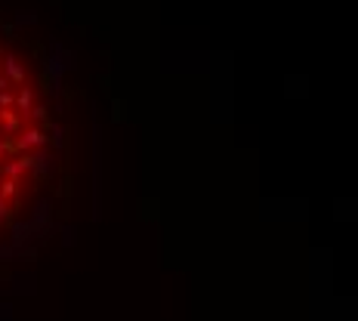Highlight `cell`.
<instances>
[{
    "label": "cell",
    "mask_w": 358,
    "mask_h": 321,
    "mask_svg": "<svg viewBox=\"0 0 358 321\" xmlns=\"http://www.w3.org/2000/svg\"><path fill=\"white\" fill-rule=\"evenodd\" d=\"M3 68H6V80H9V83H22V80H25V68H22V62H19L12 53L3 59Z\"/></svg>",
    "instance_id": "obj_1"
},
{
    "label": "cell",
    "mask_w": 358,
    "mask_h": 321,
    "mask_svg": "<svg viewBox=\"0 0 358 321\" xmlns=\"http://www.w3.org/2000/svg\"><path fill=\"white\" fill-rule=\"evenodd\" d=\"M47 142V136L40 133V130H25L22 139H19V148H37V145H44Z\"/></svg>",
    "instance_id": "obj_2"
},
{
    "label": "cell",
    "mask_w": 358,
    "mask_h": 321,
    "mask_svg": "<svg viewBox=\"0 0 358 321\" xmlns=\"http://www.w3.org/2000/svg\"><path fill=\"white\" fill-rule=\"evenodd\" d=\"M0 130L3 133H16L19 130V118L9 115V111H0Z\"/></svg>",
    "instance_id": "obj_3"
},
{
    "label": "cell",
    "mask_w": 358,
    "mask_h": 321,
    "mask_svg": "<svg viewBox=\"0 0 358 321\" xmlns=\"http://www.w3.org/2000/svg\"><path fill=\"white\" fill-rule=\"evenodd\" d=\"M31 102H34V93H31V87H22V90H19V96H16V105H19V111H31Z\"/></svg>",
    "instance_id": "obj_4"
},
{
    "label": "cell",
    "mask_w": 358,
    "mask_h": 321,
    "mask_svg": "<svg viewBox=\"0 0 358 321\" xmlns=\"http://www.w3.org/2000/svg\"><path fill=\"white\" fill-rule=\"evenodd\" d=\"M16 194V179H3L0 183V198H12Z\"/></svg>",
    "instance_id": "obj_5"
},
{
    "label": "cell",
    "mask_w": 358,
    "mask_h": 321,
    "mask_svg": "<svg viewBox=\"0 0 358 321\" xmlns=\"http://www.w3.org/2000/svg\"><path fill=\"white\" fill-rule=\"evenodd\" d=\"M12 102H16V99H12V93H9V90H3V93H0V108H9Z\"/></svg>",
    "instance_id": "obj_6"
},
{
    "label": "cell",
    "mask_w": 358,
    "mask_h": 321,
    "mask_svg": "<svg viewBox=\"0 0 358 321\" xmlns=\"http://www.w3.org/2000/svg\"><path fill=\"white\" fill-rule=\"evenodd\" d=\"M31 115H34V118H37V121H44V118H47V108H44V105H37V108H34V111H31Z\"/></svg>",
    "instance_id": "obj_7"
},
{
    "label": "cell",
    "mask_w": 358,
    "mask_h": 321,
    "mask_svg": "<svg viewBox=\"0 0 358 321\" xmlns=\"http://www.w3.org/2000/svg\"><path fill=\"white\" fill-rule=\"evenodd\" d=\"M6 213H9V210H6V204H3V198H0V219H6Z\"/></svg>",
    "instance_id": "obj_8"
},
{
    "label": "cell",
    "mask_w": 358,
    "mask_h": 321,
    "mask_svg": "<svg viewBox=\"0 0 358 321\" xmlns=\"http://www.w3.org/2000/svg\"><path fill=\"white\" fill-rule=\"evenodd\" d=\"M6 148H9L6 142H0V158H3V151H6Z\"/></svg>",
    "instance_id": "obj_9"
}]
</instances>
